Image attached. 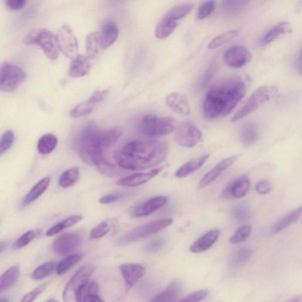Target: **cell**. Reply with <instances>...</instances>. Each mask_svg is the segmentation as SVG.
Returning <instances> with one entry per match:
<instances>
[{
  "label": "cell",
  "instance_id": "obj_1",
  "mask_svg": "<svg viewBox=\"0 0 302 302\" xmlns=\"http://www.w3.org/2000/svg\"><path fill=\"white\" fill-rule=\"evenodd\" d=\"M250 82L248 76L236 74L216 82L210 88L204 100L205 118L212 120L228 116L244 96Z\"/></svg>",
  "mask_w": 302,
  "mask_h": 302
},
{
  "label": "cell",
  "instance_id": "obj_2",
  "mask_svg": "<svg viewBox=\"0 0 302 302\" xmlns=\"http://www.w3.org/2000/svg\"><path fill=\"white\" fill-rule=\"evenodd\" d=\"M168 147L160 140L131 141L114 154L120 168L128 170H142L157 166L168 155Z\"/></svg>",
  "mask_w": 302,
  "mask_h": 302
},
{
  "label": "cell",
  "instance_id": "obj_3",
  "mask_svg": "<svg viewBox=\"0 0 302 302\" xmlns=\"http://www.w3.org/2000/svg\"><path fill=\"white\" fill-rule=\"evenodd\" d=\"M123 132L120 126L100 130L94 122L88 123L78 134L75 150L85 164L95 166L104 158V151L117 142Z\"/></svg>",
  "mask_w": 302,
  "mask_h": 302
},
{
  "label": "cell",
  "instance_id": "obj_4",
  "mask_svg": "<svg viewBox=\"0 0 302 302\" xmlns=\"http://www.w3.org/2000/svg\"><path fill=\"white\" fill-rule=\"evenodd\" d=\"M173 118L146 114L141 118L138 130L141 134L148 136H162L172 133L176 128Z\"/></svg>",
  "mask_w": 302,
  "mask_h": 302
},
{
  "label": "cell",
  "instance_id": "obj_5",
  "mask_svg": "<svg viewBox=\"0 0 302 302\" xmlns=\"http://www.w3.org/2000/svg\"><path fill=\"white\" fill-rule=\"evenodd\" d=\"M24 44L28 45H38L46 56L54 60L59 54L56 36L44 28L32 30L26 36Z\"/></svg>",
  "mask_w": 302,
  "mask_h": 302
},
{
  "label": "cell",
  "instance_id": "obj_6",
  "mask_svg": "<svg viewBox=\"0 0 302 302\" xmlns=\"http://www.w3.org/2000/svg\"><path fill=\"white\" fill-rule=\"evenodd\" d=\"M278 94V90L274 86H264L258 88L248 98L247 102L245 104L244 107L232 117V122H236V121L240 120L248 116V114L254 112L262 104L268 102L272 98L276 96Z\"/></svg>",
  "mask_w": 302,
  "mask_h": 302
},
{
  "label": "cell",
  "instance_id": "obj_7",
  "mask_svg": "<svg viewBox=\"0 0 302 302\" xmlns=\"http://www.w3.org/2000/svg\"><path fill=\"white\" fill-rule=\"evenodd\" d=\"M27 75L18 66L9 62L0 63V91L12 92L24 83Z\"/></svg>",
  "mask_w": 302,
  "mask_h": 302
},
{
  "label": "cell",
  "instance_id": "obj_8",
  "mask_svg": "<svg viewBox=\"0 0 302 302\" xmlns=\"http://www.w3.org/2000/svg\"><path fill=\"white\" fill-rule=\"evenodd\" d=\"M172 222L173 219L168 218L150 222L147 223L146 224L138 226V228H134L118 240V244H130V242L155 234L156 233L168 228Z\"/></svg>",
  "mask_w": 302,
  "mask_h": 302
},
{
  "label": "cell",
  "instance_id": "obj_9",
  "mask_svg": "<svg viewBox=\"0 0 302 302\" xmlns=\"http://www.w3.org/2000/svg\"><path fill=\"white\" fill-rule=\"evenodd\" d=\"M92 264L84 266L68 282L63 292V300L64 302L75 301V295L80 288L86 284L94 271Z\"/></svg>",
  "mask_w": 302,
  "mask_h": 302
},
{
  "label": "cell",
  "instance_id": "obj_10",
  "mask_svg": "<svg viewBox=\"0 0 302 302\" xmlns=\"http://www.w3.org/2000/svg\"><path fill=\"white\" fill-rule=\"evenodd\" d=\"M59 51L73 60L78 56V42L70 26L64 24L58 30L56 35Z\"/></svg>",
  "mask_w": 302,
  "mask_h": 302
},
{
  "label": "cell",
  "instance_id": "obj_11",
  "mask_svg": "<svg viewBox=\"0 0 302 302\" xmlns=\"http://www.w3.org/2000/svg\"><path fill=\"white\" fill-rule=\"evenodd\" d=\"M82 242L83 236L80 232L66 233L55 240L52 246V250L58 255L66 256L76 250Z\"/></svg>",
  "mask_w": 302,
  "mask_h": 302
},
{
  "label": "cell",
  "instance_id": "obj_12",
  "mask_svg": "<svg viewBox=\"0 0 302 302\" xmlns=\"http://www.w3.org/2000/svg\"><path fill=\"white\" fill-rule=\"evenodd\" d=\"M202 139L201 131L192 122H184L177 128L176 140L180 146L192 148L198 145Z\"/></svg>",
  "mask_w": 302,
  "mask_h": 302
},
{
  "label": "cell",
  "instance_id": "obj_13",
  "mask_svg": "<svg viewBox=\"0 0 302 302\" xmlns=\"http://www.w3.org/2000/svg\"><path fill=\"white\" fill-rule=\"evenodd\" d=\"M252 60V54L248 49L242 46H234L225 52L224 60L228 67L241 68Z\"/></svg>",
  "mask_w": 302,
  "mask_h": 302
},
{
  "label": "cell",
  "instance_id": "obj_14",
  "mask_svg": "<svg viewBox=\"0 0 302 302\" xmlns=\"http://www.w3.org/2000/svg\"><path fill=\"white\" fill-rule=\"evenodd\" d=\"M168 201V198L166 196H155L136 206L131 212L130 216L132 218H136L148 216L158 210L163 208Z\"/></svg>",
  "mask_w": 302,
  "mask_h": 302
},
{
  "label": "cell",
  "instance_id": "obj_15",
  "mask_svg": "<svg viewBox=\"0 0 302 302\" xmlns=\"http://www.w3.org/2000/svg\"><path fill=\"white\" fill-rule=\"evenodd\" d=\"M250 182L248 176H242L232 180L226 186L222 194V198H241L248 194Z\"/></svg>",
  "mask_w": 302,
  "mask_h": 302
},
{
  "label": "cell",
  "instance_id": "obj_16",
  "mask_svg": "<svg viewBox=\"0 0 302 302\" xmlns=\"http://www.w3.org/2000/svg\"><path fill=\"white\" fill-rule=\"evenodd\" d=\"M162 167H159L146 172L136 173L124 177L118 180L116 184L120 186L134 187L144 184L159 174Z\"/></svg>",
  "mask_w": 302,
  "mask_h": 302
},
{
  "label": "cell",
  "instance_id": "obj_17",
  "mask_svg": "<svg viewBox=\"0 0 302 302\" xmlns=\"http://www.w3.org/2000/svg\"><path fill=\"white\" fill-rule=\"evenodd\" d=\"M120 271L128 288H132L144 276L146 268L139 264L121 265Z\"/></svg>",
  "mask_w": 302,
  "mask_h": 302
},
{
  "label": "cell",
  "instance_id": "obj_18",
  "mask_svg": "<svg viewBox=\"0 0 302 302\" xmlns=\"http://www.w3.org/2000/svg\"><path fill=\"white\" fill-rule=\"evenodd\" d=\"M237 160V156H232L222 160L213 168L210 172L204 176L199 184L200 188L208 186L214 182L218 177L224 172L226 169L230 167Z\"/></svg>",
  "mask_w": 302,
  "mask_h": 302
},
{
  "label": "cell",
  "instance_id": "obj_19",
  "mask_svg": "<svg viewBox=\"0 0 302 302\" xmlns=\"http://www.w3.org/2000/svg\"><path fill=\"white\" fill-rule=\"evenodd\" d=\"M220 235V232L218 230H212L193 242L190 248V250L193 254H200L208 250L218 241Z\"/></svg>",
  "mask_w": 302,
  "mask_h": 302
},
{
  "label": "cell",
  "instance_id": "obj_20",
  "mask_svg": "<svg viewBox=\"0 0 302 302\" xmlns=\"http://www.w3.org/2000/svg\"><path fill=\"white\" fill-rule=\"evenodd\" d=\"M166 104L175 112L187 116L190 112L188 100L184 95L179 93H172L167 96Z\"/></svg>",
  "mask_w": 302,
  "mask_h": 302
},
{
  "label": "cell",
  "instance_id": "obj_21",
  "mask_svg": "<svg viewBox=\"0 0 302 302\" xmlns=\"http://www.w3.org/2000/svg\"><path fill=\"white\" fill-rule=\"evenodd\" d=\"M90 59L83 56H78L73 60L70 66L68 74L73 78L84 77L90 70Z\"/></svg>",
  "mask_w": 302,
  "mask_h": 302
},
{
  "label": "cell",
  "instance_id": "obj_22",
  "mask_svg": "<svg viewBox=\"0 0 302 302\" xmlns=\"http://www.w3.org/2000/svg\"><path fill=\"white\" fill-rule=\"evenodd\" d=\"M119 32V28L114 21L107 20L104 22L100 32L104 48L110 46L116 42Z\"/></svg>",
  "mask_w": 302,
  "mask_h": 302
},
{
  "label": "cell",
  "instance_id": "obj_23",
  "mask_svg": "<svg viewBox=\"0 0 302 302\" xmlns=\"http://www.w3.org/2000/svg\"><path fill=\"white\" fill-rule=\"evenodd\" d=\"M51 182L50 176H46L42 178L38 183L32 187V189L28 194L20 203L22 208H24L32 202L36 201L44 194L47 189Z\"/></svg>",
  "mask_w": 302,
  "mask_h": 302
},
{
  "label": "cell",
  "instance_id": "obj_24",
  "mask_svg": "<svg viewBox=\"0 0 302 302\" xmlns=\"http://www.w3.org/2000/svg\"><path fill=\"white\" fill-rule=\"evenodd\" d=\"M103 49L100 32H91L87 36L86 50L88 58L90 60L96 58Z\"/></svg>",
  "mask_w": 302,
  "mask_h": 302
},
{
  "label": "cell",
  "instance_id": "obj_25",
  "mask_svg": "<svg viewBox=\"0 0 302 302\" xmlns=\"http://www.w3.org/2000/svg\"><path fill=\"white\" fill-rule=\"evenodd\" d=\"M210 156L206 154L198 158L190 160L184 164L176 170L175 176L176 178H183L196 172L208 160Z\"/></svg>",
  "mask_w": 302,
  "mask_h": 302
},
{
  "label": "cell",
  "instance_id": "obj_26",
  "mask_svg": "<svg viewBox=\"0 0 302 302\" xmlns=\"http://www.w3.org/2000/svg\"><path fill=\"white\" fill-rule=\"evenodd\" d=\"M291 32V26L288 22H281L266 32L262 38L260 44L262 46H266L280 37V36Z\"/></svg>",
  "mask_w": 302,
  "mask_h": 302
},
{
  "label": "cell",
  "instance_id": "obj_27",
  "mask_svg": "<svg viewBox=\"0 0 302 302\" xmlns=\"http://www.w3.org/2000/svg\"><path fill=\"white\" fill-rule=\"evenodd\" d=\"M182 292V284L178 280H175L162 293L158 294L151 302H174L179 298Z\"/></svg>",
  "mask_w": 302,
  "mask_h": 302
},
{
  "label": "cell",
  "instance_id": "obj_28",
  "mask_svg": "<svg viewBox=\"0 0 302 302\" xmlns=\"http://www.w3.org/2000/svg\"><path fill=\"white\" fill-rule=\"evenodd\" d=\"M20 268L18 265H14L0 276V294L10 290L18 280Z\"/></svg>",
  "mask_w": 302,
  "mask_h": 302
},
{
  "label": "cell",
  "instance_id": "obj_29",
  "mask_svg": "<svg viewBox=\"0 0 302 302\" xmlns=\"http://www.w3.org/2000/svg\"><path fill=\"white\" fill-rule=\"evenodd\" d=\"M254 250L249 248H244L233 252L228 258V264L232 268L244 266L250 261Z\"/></svg>",
  "mask_w": 302,
  "mask_h": 302
},
{
  "label": "cell",
  "instance_id": "obj_30",
  "mask_svg": "<svg viewBox=\"0 0 302 302\" xmlns=\"http://www.w3.org/2000/svg\"><path fill=\"white\" fill-rule=\"evenodd\" d=\"M100 288L96 282H92L84 286L78 298L80 302H104L100 295Z\"/></svg>",
  "mask_w": 302,
  "mask_h": 302
},
{
  "label": "cell",
  "instance_id": "obj_31",
  "mask_svg": "<svg viewBox=\"0 0 302 302\" xmlns=\"http://www.w3.org/2000/svg\"><path fill=\"white\" fill-rule=\"evenodd\" d=\"M259 128L254 124H246L242 128L240 138L241 142L245 146L254 145L259 138Z\"/></svg>",
  "mask_w": 302,
  "mask_h": 302
},
{
  "label": "cell",
  "instance_id": "obj_32",
  "mask_svg": "<svg viewBox=\"0 0 302 302\" xmlns=\"http://www.w3.org/2000/svg\"><path fill=\"white\" fill-rule=\"evenodd\" d=\"M302 215V208H298L288 213L275 224L272 228V234L275 235L284 230L288 226L296 222Z\"/></svg>",
  "mask_w": 302,
  "mask_h": 302
},
{
  "label": "cell",
  "instance_id": "obj_33",
  "mask_svg": "<svg viewBox=\"0 0 302 302\" xmlns=\"http://www.w3.org/2000/svg\"><path fill=\"white\" fill-rule=\"evenodd\" d=\"M58 138L54 134H47L42 136L38 144V150L42 155H48L56 148L58 145Z\"/></svg>",
  "mask_w": 302,
  "mask_h": 302
},
{
  "label": "cell",
  "instance_id": "obj_34",
  "mask_svg": "<svg viewBox=\"0 0 302 302\" xmlns=\"http://www.w3.org/2000/svg\"><path fill=\"white\" fill-rule=\"evenodd\" d=\"M98 170L101 174L108 176H116L124 174L126 172L118 165H114L112 163L108 162L107 160L104 158L98 162L96 165Z\"/></svg>",
  "mask_w": 302,
  "mask_h": 302
},
{
  "label": "cell",
  "instance_id": "obj_35",
  "mask_svg": "<svg viewBox=\"0 0 302 302\" xmlns=\"http://www.w3.org/2000/svg\"><path fill=\"white\" fill-rule=\"evenodd\" d=\"M176 26V21L164 18L156 26V38L162 40L168 38L175 30Z\"/></svg>",
  "mask_w": 302,
  "mask_h": 302
},
{
  "label": "cell",
  "instance_id": "obj_36",
  "mask_svg": "<svg viewBox=\"0 0 302 302\" xmlns=\"http://www.w3.org/2000/svg\"><path fill=\"white\" fill-rule=\"evenodd\" d=\"M80 177V169L75 167L66 170L59 178V185L62 188H67L73 186L78 182Z\"/></svg>",
  "mask_w": 302,
  "mask_h": 302
},
{
  "label": "cell",
  "instance_id": "obj_37",
  "mask_svg": "<svg viewBox=\"0 0 302 302\" xmlns=\"http://www.w3.org/2000/svg\"><path fill=\"white\" fill-rule=\"evenodd\" d=\"M58 262H48L42 264L32 272V277L35 280H41L48 278L56 270Z\"/></svg>",
  "mask_w": 302,
  "mask_h": 302
},
{
  "label": "cell",
  "instance_id": "obj_38",
  "mask_svg": "<svg viewBox=\"0 0 302 302\" xmlns=\"http://www.w3.org/2000/svg\"><path fill=\"white\" fill-rule=\"evenodd\" d=\"M83 255L76 254L70 255L64 258L60 262H58L56 268L57 274L58 276H63L67 273L70 268L81 261Z\"/></svg>",
  "mask_w": 302,
  "mask_h": 302
},
{
  "label": "cell",
  "instance_id": "obj_39",
  "mask_svg": "<svg viewBox=\"0 0 302 302\" xmlns=\"http://www.w3.org/2000/svg\"><path fill=\"white\" fill-rule=\"evenodd\" d=\"M82 220V216H70L64 220L58 223V224L52 226V228L48 230L46 232V236L48 237L58 234V232L63 231L64 230L70 228V226L76 224Z\"/></svg>",
  "mask_w": 302,
  "mask_h": 302
},
{
  "label": "cell",
  "instance_id": "obj_40",
  "mask_svg": "<svg viewBox=\"0 0 302 302\" xmlns=\"http://www.w3.org/2000/svg\"><path fill=\"white\" fill-rule=\"evenodd\" d=\"M239 34V31L238 30H232L224 32L220 35L216 36L213 40L210 42L208 46V48L216 49L221 47L222 46L224 45L230 41L232 40V39L237 38Z\"/></svg>",
  "mask_w": 302,
  "mask_h": 302
},
{
  "label": "cell",
  "instance_id": "obj_41",
  "mask_svg": "<svg viewBox=\"0 0 302 302\" xmlns=\"http://www.w3.org/2000/svg\"><path fill=\"white\" fill-rule=\"evenodd\" d=\"M194 5L192 4H185L175 6L170 10L164 18L176 22L188 15L192 11Z\"/></svg>",
  "mask_w": 302,
  "mask_h": 302
},
{
  "label": "cell",
  "instance_id": "obj_42",
  "mask_svg": "<svg viewBox=\"0 0 302 302\" xmlns=\"http://www.w3.org/2000/svg\"><path fill=\"white\" fill-rule=\"evenodd\" d=\"M97 104L90 98L74 108L71 111V116L76 118L88 116L92 112Z\"/></svg>",
  "mask_w": 302,
  "mask_h": 302
},
{
  "label": "cell",
  "instance_id": "obj_43",
  "mask_svg": "<svg viewBox=\"0 0 302 302\" xmlns=\"http://www.w3.org/2000/svg\"><path fill=\"white\" fill-rule=\"evenodd\" d=\"M251 215V210L247 206L240 205L236 206L232 211V218L234 221L238 222L248 220L250 218Z\"/></svg>",
  "mask_w": 302,
  "mask_h": 302
},
{
  "label": "cell",
  "instance_id": "obj_44",
  "mask_svg": "<svg viewBox=\"0 0 302 302\" xmlns=\"http://www.w3.org/2000/svg\"><path fill=\"white\" fill-rule=\"evenodd\" d=\"M252 232V226L245 224L240 226L234 234L230 238V242L232 244H240L244 242L250 236Z\"/></svg>",
  "mask_w": 302,
  "mask_h": 302
},
{
  "label": "cell",
  "instance_id": "obj_45",
  "mask_svg": "<svg viewBox=\"0 0 302 302\" xmlns=\"http://www.w3.org/2000/svg\"><path fill=\"white\" fill-rule=\"evenodd\" d=\"M14 141V134L11 130H8L2 134L0 138V156L11 148Z\"/></svg>",
  "mask_w": 302,
  "mask_h": 302
},
{
  "label": "cell",
  "instance_id": "obj_46",
  "mask_svg": "<svg viewBox=\"0 0 302 302\" xmlns=\"http://www.w3.org/2000/svg\"><path fill=\"white\" fill-rule=\"evenodd\" d=\"M216 70H218V64L216 62H212V64H210L208 68L204 72L203 76L200 81L198 84V88L200 90L206 88L210 84L215 76Z\"/></svg>",
  "mask_w": 302,
  "mask_h": 302
},
{
  "label": "cell",
  "instance_id": "obj_47",
  "mask_svg": "<svg viewBox=\"0 0 302 302\" xmlns=\"http://www.w3.org/2000/svg\"><path fill=\"white\" fill-rule=\"evenodd\" d=\"M110 226L106 222H102L92 230L90 232V238L96 240L104 237L110 232Z\"/></svg>",
  "mask_w": 302,
  "mask_h": 302
},
{
  "label": "cell",
  "instance_id": "obj_48",
  "mask_svg": "<svg viewBox=\"0 0 302 302\" xmlns=\"http://www.w3.org/2000/svg\"><path fill=\"white\" fill-rule=\"evenodd\" d=\"M216 8L215 0H208L204 3L198 9L196 18L199 20H203L212 14L214 12Z\"/></svg>",
  "mask_w": 302,
  "mask_h": 302
},
{
  "label": "cell",
  "instance_id": "obj_49",
  "mask_svg": "<svg viewBox=\"0 0 302 302\" xmlns=\"http://www.w3.org/2000/svg\"><path fill=\"white\" fill-rule=\"evenodd\" d=\"M166 244V240L164 238H160L147 244L144 248V251L147 254H153L162 250Z\"/></svg>",
  "mask_w": 302,
  "mask_h": 302
},
{
  "label": "cell",
  "instance_id": "obj_50",
  "mask_svg": "<svg viewBox=\"0 0 302 302\" xmlns=\"http://www.w3.org/2000/svg\"><path fill=\"white\" fill-rule=\"evenodd\" d=\"M36 237V233L34 231H28L20 237L14 244V248L20 249L26 247Z\"/></svg>",
  "mask_w": 302,
  "mask_h": 302
},
{
  "label": "cell",
  "instance_id": "obj_51",
  "mask_svg": "<svg viewBox=\"0 0 302 302\" xmlns=\"http://www.w3.org/2000/svg\"><path fill=\"white\" fill-rule=\"evenodd\" d=\"M210 291L208 290H201L194 292V293L188 294V296L184 298L180 302H198L202 301L208 297Z\"/></svg>",
  "mask_w": 302,
  "mask_h": 302
},
{
  "label": "cell",
  "instance_id": "obj_52",
  "mask_svg": "<svg viewBox=\"0 0 302 302\" xmlns=\"http://www.w3.org/2000/svg\"><path fill=\"white\" fill-rule=\"evenodd\" d=\"M242 0H223L222 6L226 12L232 13L241 8Z\"/></svg>",
  "mask_w": 302,
  "mask_h": 302
},
{
  "label": "cell",
  "instance_id": "obj_53",
  "mask_svg": "<svg viewBox=\"0 0 302 302\" xmlns=\"http://www.w3.org/2000/svg\"><path fill=\"white\" fill-rule=\"evenodd\" d=\"M46 284H42L36 288L34 290L30 292L22 298V302H28L34 301L38 296L42 293L46 288Z\"/></svg>",
  "mask_w": 302,
  "mask_h": 302
},
{
  "label": "cell",
  "instance_id": "obj_54",
  "mask_svg": "<svg viewBox=\"0 0 302 302\" xmlns=\"http://www.w3.org/2000/svg\"><path fill=\"white\" fill-rule=\"evenodd\" d=\"M127 194L128 193L117 192L104 196L100 198V202L102 204H109L116 202L122 199L126 196Z\"/></svg>",
  "mask_w": 302,
  "mask_h": 302
},
{
  "label": "cell",
  "instance_id": "obj_55",
  "mask_svg": "<svg viewBox=\"0 0 302 302\" xmlns=\"http://www.w3.org/2000/svg\"><path fill=\"white\" fill-rule=\"evenodd\" d=\"M256 192L259 194L264 195L270 192L272 190V186L268 180H261L258 182L256 186Z\"/></svg>",
  "mask_w": 302,
  "mask_h": 302
},
{
  "label": "cell",
  "instance_id": "obj_56",
  "mask_svg": "<svg viewBox=\"0 0 302 302\" xmlns=\"http://www.w3.org/2000/svg\"><path fill=\"white\" fill-rule=\"evenodd\" d=\"M27 0H6V4L12 10L18 11L24 8Z\"/></svg>",
  "mask_w": 302,
  "mask_h": 302
},
{
  "label": "cell",
  "instance_id": "obj_57",
  "mask_svg": "<svg viewBox=\"0 0 302 302\" xmlns=\"http://www.w3.org/2000/svg\"><path fill=\"white\" fill-rule=\"evenodd\" d=\"M6 247H8V244H6V242H0V254H2V252L6 250Z\"/></svg>",
  "mask_w": 302,
  "mask_h": 302
},
{
  "label": "cell",
  "instance_id": "obj_58",
  "mask_svg": "<svg viewBox=\"0 0 302 302\" xmlns=\"http://www.w3.org/2000/svg\"><path fill=\"white\" fill-rule=\"evenodd\" d=\"M302 300L301 296H298L294 298V300H291V302H300Z\"/></svg>",
  "mask_w": 302,
  "mask_h": 302
},
{
  "label": "cell",
  "instance_id": "obj_59",
  "mask_svg": "<svg viewBox=\"0 0 302 302\" xmlns=\"http://www.w3.org/2000/svg\"><path fill=\"white\" fill-rule=\"evenodd\" d=\"M11 300H10V298H0V302H10Z\"/></svg>",
  "mask_w": 302,
  "mask_h": 302
},
{
  "label": "cell",
  "instance_id": "obj_60",
  "mask_svg": "<svg viewBox=\"0 0 302 302\" xmlns=\"http://www.w3.org/2000/svg\"><path fill=\"white\" fill-rule=\"evenodd\" d=\"M250 1V0H242V4H244V6L246 4H247V3H248Z\"/></svg>",
  "mask_w": 302,
  "mask_h": 302
},
{
  "label": "cell",
  "instance_id": "obj_61",
  "mask_svg": "<svg viewBox=\"0 0 302 302\" xmlns=\"http://www.w3.org/2000/svg\"><path fill=\"white\" fill-rule=\"evenodd\" d=\"M48 301H49V302H56L57 300H48Z\"/></svg>",
  "mask_w": 302,
  "mask_h": 302
}]
</instances>
